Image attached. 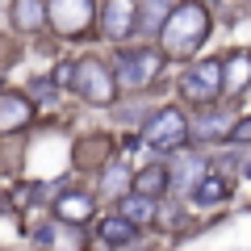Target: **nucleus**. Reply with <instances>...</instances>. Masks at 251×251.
Here are the masks:
<instances>
[{
	"label": "nucleus",
	"mask_w": 251,
	"mask_h": 251,
	"mask_svg": "<svg viewBox=\"0 0 251 251\" xmlns=\"http://www.w3.org/2000/svg\"><path fill=\"white\" fill-rule=\"evenodd\" d=\"M163 59H168V54H163V50H151V46H122L117 59H113L117 84H122L126 92L151 88V84L159 80V72H163Z\"/></svg>",
	"instance_id": "obj_2"
},
{
	"label": "nucleus",
	"mask_w": 251,
	"mask_h": 251,
	"mask_svg": "<svg viewBox=\"0 0 251 251\" xmlns=\"http://www.w3.org/2000/svg\"><path fill=\"white\" fill-rule=\"evenodd\" d=\"M188 134H193V122H188L180 109H159V113L147 122L143 130V147H151V151H180V147L188 143Z\"/></svg>",
	"instance_id": "obj_6"
},
{
	"label": "nucleus",
	"mask_w": 251,
	"mask_h": 251,
	"mask_svg": "<svg viewBox=\"0 0 251 251\" xmlns=\"http://www.w3.org/2000/svg\"><path fill=\"white\" fill-rule=\"evenodd\" d=\"M226 143H234V147H251V113H247V117H239V122L230 126Z\"/></svg>",
	"instance_id": "obj_18"
},
{
	"label": "nucleus",
	"mask_w": 251,
	"mask_h": 251,
	"mask_svg": "<svg viewBox=\"0 0 251 251\" xmlns=\"http://www.w3.org/2000/svg\"><path fill=\"white\" fill-rule=\"evenodd\" d=\"M97 234H100V243L105 247H130V243H138V226L130 222V218H122L113 209L109 218H100L97 222Z\"/></svg>",
	"instance_id": "obj_11"
},
{
	"label": "nucleus",
	"mask_w": 251,
	"mask_h": 251,
	"mask_svg": "<svg viewBox=\"0 0 251 251\" xmlns=\"http://www.w3.org/2000/svg\"><path fill=\"white\" fill-rule=\"evenodd\" d=\"M34 239H38V247H50V243H54V234L42 226V230H34Z\"/></svg>",
	"instance_id": "obj_21"
},
{
	"label": "nucleus",
	"mask_w": 251,
	"mask_h": 251,
	"mask_svg": "<svg viewBox=\"0 0 251 251\" xmlns=\"http://www.w3.org/2000/svg\"><path fill=\"white\" fill-rule=\"evenodd\" d=\"M46 21L59 38H84L92 25H100L97 0H46Z\"/></svg>",
	"instance_id": "obj_4"
},
{
	"label": "nucleus",
	"mask_w": 251,
	"mask_h": 251,
	"mask_svg": "<svg viewBox=\"0 0 251 251\" xmlns=\"http://www.w3.org/2000/svg\"><path fill=\"white\" fill-rule=\"evenodd\" d=\"M50 214L59 218L63 226H84V222H92V214H97V197L84 193V188H67V193H59V201H54Z\"/></svg>",
	"instance_id": "obj_8"
},
{
	"label": "nucleus",
	"mask_w": 251,
	"mask_h": 251,
	"mask_svg": "<svg viewBox=\"0 0 251 251\" xmlns=\"http://www.w3.org/2000/svg\"><path fill=\"white\" fill-rule=\"evenodd\" d=\"M205 159H201L197 151H180V159H176V168H172V184H184L188 193H193V188L201 184V180H205Z\"/></svg>",
	"instance_id": "obj_15"
},
{
	"label": "nucleus",
	"mask_w": 251,
	"mask_h": 251,
	"mask_svg": "<svg viewBox=\"0 0 251 251\" xmlns=\"http://www.w3.org/2000/svg\"><path fill=\"white\" fill-rule=\"evenodd\" d=\"M34 122V97L29 92H0V134L25 130Z\"/></svg>",
	"instance_id": "obj_9"
},
{
	"label": "nucleus",
	"mask_w": 251,
	"mask_h": 251,
	"mask_svg": "<svg viewBox=\"0 0 251 251\" xmlns=\"http://www.w3.org/2000/svg\"><path fill=\"white\" fill-rule=\"evenodd\" d=\"M193 134H205V138H214V134H230V126H222V117H214V113H205L197 122V130Z\"/></svg>",
	"instance_id": "obj_20"
},
{
	"label": "nucleus",
	"mask_w": 251,
	"mask_h": 251,
	"mask_svg": "<svg viewBox=\"0 0 251 251\" xmlns=\"http://www.w3.org/2000/svg\"><path fill=\"white\" fill-rule=\"evenodd\" d=\"M180 0H143V21H138V29H147V34H159L163 29V21L172 17V9H176Z\"/></svg>",
	"instance_id": "obj_17"
},
{
	"label": "nucleus",
	"mask_w": 251,
	"mask_h": 251,
	"mask_svg": "<svg viewBox=\"0 0 251 251\" xmlns=\"http://www.w3.org/2000/svg\"><path fill=\"white\" fill-rule=\"evenodd\" d=\"M9 21H13V29H21V34L46 29L50 25V21H46V0H13L9 4Z\"/></svg>",
	"instance_id": "obj_10"
},
{
	"label": "nucleus",
	"mask_w": 251,
	"mask_h": 251,
	"mask_svg": "<svg viewBox=\"0 0 251 251\" xmlns=\"http://www.w3.org/2000/svg\"><path fill=\"white\" fill-rule=\"evenodd\" d=\"M29 97H38V100H54L59 97V84H54V75L46 80V75H38L34 84H29Z\"/></svg>",
	"instance_id": "obj_19"
},
{
	"label": "nucleus",
	"mask_w": 251,
	"mask_h": 251,
	"mask_svg": "<svg viewBox=\"0 0 251 251\" xmlns=\"http://www.w3.org/2000/svg\"><path fill=\"white\" fill-rule=\"evenodd\" d=\"M180 97H184L188 105H209V100L226 97V59L193 63V67L180 75Z\"/></svg>",
	"instance_id": "obj_5"
},
{
	"label": "nucleus",
	"mask_w": 251,
	"mask_h": 251,
	"mask_svg": "<svg viewBox=\"0 0 251 251\" xmlns=\"http://www.w3.org/2000/svg\"><path fill=\"white\" fill-rule=\"evenodd\" d=\"M209 25L214 21H209L205 0H180L176 9H172V17L163 21V29H159V50L168 59H193L205 46Z\"/></svg>",
	"instance_id": "obj_1"
},
{
	"label": "nucleus",
	"mask_w": 251,
	"mask_h": 251,
	"mask_svg": "<svg viewBox=\"0 0 251 251\" xmlns=\"http://www.w3.org/2000/svg\"><path fill=\"white\" fill-rule=\"evenodd\" d=\"M226 197H230V176H222V172H205V180L193 188V201H197V205H205V209L222 205Z\"/></svg>",
	"instance_id": "obj_14"
},
{
	"label": "nucleus",
	"mask_w": 251,
	"mask_h": 251,
	"mask_svg": "<svg viewBox=\"0 0 251 251\" xmlns=\"http://www.w3.org/2000/svg\"><path fill=\"white\" fill-rule=\"evenodd\" d=\"M117 214L130 218L134 226H147V222H155V214H159V201L147 197V193H126V197L117 201Z\"/></svg>",
	"instance_id": "obj_13"
},
{
	"label": "nucleus",
	"mask_w": 251,
	"mask_h": 251,
	"mask_svg": "<svg viewBox=\"0 0 251 251\" xmlns=\"http://www.w3.org/2000/svg\"><path fill=\"white\" fill-rule=\"evenodd\" d=\"M243 172H247V180H251V159H247V163H243Z\"/></svg>",
	"instance_id": "obj_22"
},
{
	"label": "nucleus",
	"mask_w": 251,
	"mask_h": 251,
	"mask_svg": "<svg viewBox=\"0 0 251 251\" xmlns=\"http://www.w3.org/2000/svg\"><path fill=\"white\" fill-rule=\"evenodd\" d=\"M72 88H75V97L92 100V105H113L122 84H117V72L109 67L105 59H97V54H84V59H75Z\"/></svg>",
	"instance_id": "obj_3"
},
{
	"label": "nucleus",
	"mask_w": 251,
	"mask_h": 251,
	"mask_svg": "<svg viewBox=\"0 0 251 251\" xmlns=\"http://www.w3.org/2000/svg\"><path fill=\"white\" fill-rule=\"evenodd\" d=\"M143 21V4L138 0H105L100 4V34L109 42H126Z\"/></svg>",
	"instance_id": "obj_7"
},
{
	"label": "nucleus",
	"mask_w": 251,
	"mask_h": 251,
	"mask_svg": "<svg viewBox=\"0 0 251 251\" xmlns=\"http://www.w3.org/2000/svg\"><path fill=\"white\" fill-rule=\"evenodd\" d=\"M247 84H251V50L226 54V97H239Z\"/></svg>",
	"instance_id": "obj_16"
},
{
	"label": "nucleus",
	"mask_w": 251,
	"mask_h": 251,
	"mask_svg": "<svg viewBox=\"0 0 251 251\" xmlns=\"http://www.w3.org/2000/svg\"><path fill=\"white\" fill-rule=\"evenodd\" d=\"M168 188H172V168H163V163H147L134 172V193H147V197L159 201Z\"/></svg>",
	"instance_id": "obj_12"
}]
</instances>
